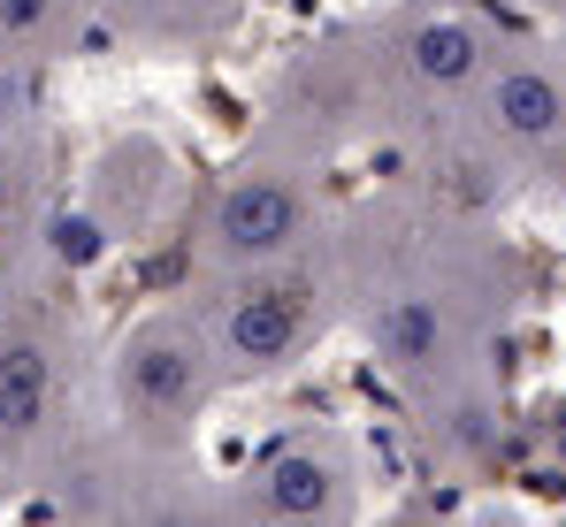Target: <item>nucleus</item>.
Listing matches in <instances>:
<instances>
[{
    "instance_id": "423d86ee",
    "label": "nucleus",
    "mask_w": 566,
    "mask_h": 527,
    "mask_svg": "<svg viewBox=\"0 0 566 527\" xmlns=\"http://www.w3.org/2000/svg\"><path fill=\"white\" fill-rule=\"evenodd\" d=\"M474 138L536 176H566V62L552 54H497L468 92Z\"/></svg>"
},
{
    "instance_id": "0eeeda50",
    "label": "nucleus",
    "mask_w": 566,
    "mask_h": 527,
    "mask_svg": "<svg viewBox=\"0 0 566 527\" xmlns=\"http://www.w3.org/2000/svg\"><path fill=\"white\" fill-rule=\"evenodd\" d=\"M62 421V337L15 306V329L0 351V466L31 459Z\"/></svg>"
},
{
    "instance_id": "9d476101",
    "label": "nucleus",
    "mask_w": 566,
    "mask_h": 527,
    "mask_svg": "<svg viewBox=\"0 0 566 527\" xmlns=\"http://www.w3.org/2000/svg\"><path fill=\"white\" fill-rule=\"evenodd\" d=\"M146 39H161V46H191V39H214L222 23H230V8L238 0H115Z\"/></svg>"
},
{
    "instance_id": "6e6552de",
    "label": "nucleus",
    "mask_w": 566,
    "mask_h": 527,
    "mask_svg": "<svg viewBox=\"0 0 566 527\" xmlns=\"http://www.w3.org/2000/svg\"><path fill=\"white\" fill-rule=\"evenodd\" d=\"M77 23H85V0H0V70L62 54Z\"/></svg>"
},
{
    "instance_id": "f257e3e1",
    "label": "nucleus",
    "mask_w": 566,
    "mask_h": 527,
    "mask_svg": "<svg viewBox=\"0 0 566 527\" xmlns=\"http://www.w3.org/2000/svg\"><path fill=\"white\" fill-rule=\"evenodd\" d=\"M199 345L214 359L222 382H269L283 367H298L329 329V291L322 275L298 261L283 267H253V275H222L199 306Z\"/></svg>"
},
{
    "instance_id": "f03ea898",
    "label": "nucleus",
    "mask_w": 566,
    "mask_h": 527,
    "mask_svg": "<svg viewBox=\"0 0 566 527\" xmlns=\"http://www.w3.org/2000/svg\"><path fill=\"white\" fill-rule=\"evenodd\" d=\"M107 390H115V421H123L130 436H146V443L185 436L191 421L214 405V390H222L214 359L199 345L191 306L146 314V322L115 345V359H107Z\"/></svg>"
},
{
    "instance_id": "20e7f679",
    "label": "nucleus",
    "mask_w": 566,
    "mask_h": 527,
    "mask_svg": "<svg viewBox=\"0 0 566 527\" xmlns=\"http://www.w3.org/2000/svg\"><path fill=\"white\" fill-rule=\"evenodd\" d=\"M230 505L245 527H353L360 459L337 429H283L230 482Z\"/></svg>"
},
{
    "instance_id": "f8f14e48",
    "label": "nucleus",
    "mask_w": 566,
    "mask_h": 527,
    "mask_svg": "<svg viewBox=\"0 0 566 527\" xmlns=\"http://www.w3.org/2000/svg\"><path fill=\"white\" fill-rule=\"evenodd\" d=\"M544 8H559V15H566V0H544Z\"/></svg>"
},
{
    "instance_id": "1a4fd4ad",
    "label": "nucleus",
    "mask_w": 566,
    "mask_h": 527,
    "mask_svg": "<svg viewBox=\"0 0 566 527\" xmlns=\"http://www.w3.org/2000/svg\"><path fill=\"white\" fill-rule=\"evenodd\" d=\"M115 527H245L230 489H199V482H154L130 497V513Z\"/></svg>"
},
{
    "instance_id": "7ed1b4c3",
    "label": "nucleus",
    "mask_w": 566,
    "mask_h": 527,
    "mask_svg": "<svg viewBox=\"0 0 566 527\" xmlns=\"http://www.w3.org/2000/svg\"><path fill=\"white\" fill-rule=\"evenodd\" d=\"M490 62H497V39L474 15H460V8H413V15H390L376 31V54H353L345 92L444 107V99H468Z\"/></svg>"
},
{
    "instance_id": "9b49d317",
    "label": "nucleus",
    "mask_w": 566,
    "mask_h": 527,
    "mask_svg": "<svg viewBox=\"0 0 566 527\" xmlns=\"http://www.w3.org/2000/svg\"><path fill=\"white\" fill-rule=\"evenodd\" d=\"M8 329H15V298L0 291V351H8Z\"/></svg>"
},
{
    "instance_id": "39448f33",
    "label": "nucleus",
    "mask_w": 566,
    "mask_h": 527,
    "mask_svg": "<svg viewBox=\"0 0 566 527\" xmlns=\"http://www.w3.org/2000/svg\"><path fill=\"white\" fill-rule=\"evenodd\" d=\"M314 183L283 161L222 176L199 207V261L214 275H253V267H283L314 245Z\"/></svg>"
}]
</instances>
